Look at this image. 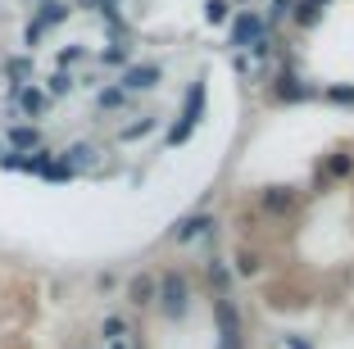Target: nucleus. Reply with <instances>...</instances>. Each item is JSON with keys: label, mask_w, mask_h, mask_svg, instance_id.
<instances>
[{"label": "nucleus", "mask_w": 354, "mask_h": 349, "mask_svg": "<svg viewBox=\"0 0 354 349\" xmlns=\"http://www.w3.org/2000/svg\"><path fill=\"white\" fill-rule=\"evenodd\" d=\"M205 109H209V82H205V77H196V82L187 86V95H182V109H177V118L168 123V132H164V145H168V150L187 145L191 136L200 132V123H205Z\"/></svg>", "instance_id": "nucleus-1"}, {"label": "nucleus", "mask_w": 354, "mask_h": 349, "mask_svg": "<svg viewBox=\"0 0 354 349\" xmlns=\"http://www.w3.org/2000/svg\"><path fill=\"white\" fill-rule=\"evenodd\" d=\"M159 318L164 322H187L191 318V277L187 272H177V267H168V272H159Z\"/></svg>", "instance_id": "nucleus-2"}, {"label": "nucleus", "mask_w": 354, "mask_h": 349, "mask_svg": "<svg viewBox=\"0 0 354 349\" xmlns=\"http://www.w3.org/2000/svg\"><path fill=\"white\" fill-rule=\"evenodd\" d=\"M214 349H245V318H241V304L232 295H214Z\"/></svg>", "instance_id": "nucleus-3"}, {"label": "nucleus", "mask_w": 354, "mask_h": 349, "mask_svg": "<svg viewBox=\"0 0 354 349\" xmlns=\"http://www.w3.org/2000/svg\"><path fill=\"white\" fill-rule=\"evenodd\" d=\"M227 28H232V32H227V46H232V50H250V46H259L263 37L272 32L268 19H263L259 10H236Z\"/></svg>", "instance_id": "nucleus-4"}, {"label": "nucleus", "mask_w": 354, "mask_h": 349, "mask_svg": "<svg viewBox=\"0 0 354 349\" xmlns=\"http://www.w3.org/2000/svg\"><path fill=\"white\" fill-rule=\"evenodd\" d=\"M214 232H218V218L200 209V214H187V218H177V223L168 227V240H173V245H196V240L214 236Z\"/></svg>", "instance_id": "nucleus-5"}, {"label": "nucleus", "mask_w": 354, "mask_h": 349, "mask_svg": "<svg viewBox=\"0 0 354 349\" xmlns=\"http://www.w3.org/2000/svg\"><path fill=\"white\" fill-rule=\"evenodd\" d=\"M318 86H309L295 68H281L277 77H272V100L277 104H304V100H318Z\"/></svg>", "instance_id": "nucleus-6"}, {"label": "nucleus", "mask_w": 354, "mask_h": 349, "mask_svg": "<svg viewBox=\"0 0 354 349\" xmlns=\"http://www.w3.org/2000/svg\"><path fill=\"white\" fill-rule=\"evenodd\" d=\"M118 86H123L127 95L159 91V86H164V68H159V64H127V68L118 73Z\"/></svg>", "instance_id": "nucleus-7"}, {"label": "nucleus", "mask_w": 354, "mask_h": 349, "mask_svg": "<svg viewBox=\"0 0 354 349\" xmlns=\"http://www.w3.org/2000/svg\"><path fill=\"white\" fill-rule=\"evenodd\" d=\"M295 205H300V196H295V186H281V182H272V186H263V191H259V209H263L268 218H286Z\"/></svg>", "instance_id": "nucleus-8"}, {"label": "nucleus", "mask_w": 354, "mask_h": 349, "mask_svg": "<svg viewBox=\"0 0 354 349\" xmlns=\"http://www.w3.org/2000/svg\"><path fill=\"white\" fill-rule=\"evenodd\" d=\"M14 95V104H19V113L23 118H46V109H50V95H46V86H37V82H28V86H19V91H10Z\"/></svg>", "instance_id": "nucleus-9"}, {"label": "nucleus", "mask_w": 354, "mask_h": 349, "mask_svg": "<svg viewBox=\"0 0 354 349\" xmlns=\"http://www.w3.org/2000/svg\"><path fill=\"white\" fill-rule=\"evenodd\" d=\"M159 299V272H136L127 277V304L132 308H155Z\"/></svg>", "instance_id": "nucleus-10"}, {"label": "nucleus", "mask_w": 354, "mask_h": 349, "mask_svg": "<svg viewBox=\"0 0 354 349\" xmlns=\"http://www.w3.org/2000/svg\"><path fill=\"white\" fill-rule=\"evenodd\" d=\"M41 127L37 123H10L5 127V150H19V154H32V150H41Z\"/></svg>", "instance_id": "nucleus-11"}, {"label": "nucleus", "mask_w": 354, "mask_h": 349, "mask_svg": "<svg viewBox=\"0 0 354 349\" xmlns=\"http://www.w3.org/2000/svg\"><path fill=\"white\" fill-rule=\"evenodd\" d=\"M68 14H73L68 0H41V5L32 10V23H37L41 32H50V28H59V23H68Z\"/></svg>", "instance_id": "nucleus-12"}, {"label": "nucleus", "mask_w": 354, "mask_h": 349, "mask_svg": "<svg viewBox=\"0 0 354 349\" xmlns=\"http://www.w3.org/2000/svg\"><path fill=\"white\" fill-rule=\"evenodd\" d=\"M5 77H10V91L28 86L32 77H37V55H14V59H5Z\"/></svg>", "instance_id": "nucleus-13"}, {"label": "nucleus", "mask_w": 354, "mask_h": 349, "mask_svg": "<svg viewBox=\"0 0 354 349\" xmlns=\"http://www.w3.org/2000/svg\"><path fill=\"white\" fill-rule=\"evenodd\" d=\"M232 272L245 277V281L259 277V272H263V254H259V249H250V245H236V249H232Z\"/></svg>", "instance_id": "nucleus-14"}, {"label": "nucleus", "mask_w": 354, "mask_h": 349, "mask_svg": "<svg viewBox=\"0 0 354 349\" xmlns=\"http://www.w3.org/2000/svg\"><path fill=\"white\" fill-rule=\"evenodd\" d=\"M95 154H100V150H95L91 141H73V145H64V150H59V159L73 168V173H86V168L95 164Z\"/></svg>", "instance_id": "nucleus-15"}, {"label": "nucleus", "mask_w": 354, "mask_h": 349, "mask_svg": "<svg viewBox=\"0 0 354 349\" xmlns=\"http://www.w3.org/2000/svg\"><path fill=\"white\" fill-rule=\"evenodd\" d=\"M327 5H332V0H295V14H291V23L295 28H318V23H323V14H327Z\"/></svg>", "instance_id": "nucleus-16"}, {"label": "nucleus", "mask_w": 354, "mask_h": 349, "mask_svg": "<svg viewBox=\"0 0 354 349\" xmlns=\"http://www.w3.org/2000/svg\"><path fill=\"white\" fill-rule=\"evenodd\" d=\"M127 100H132V95H127L118 82H109V86H100V91H95V109H100V113H118Z\"/></svg>", "instance_id": "nucleus-17"}, {"label": "nucleus", "mask_w": 354, "mask_h": 349, "mask_svg": "<svg viewBox=\"0 0 354 349\" xmlns=\"http://www.w3.org/2000/svg\"><path fill=\"white\" fill-rule=\"evenodd\" d=\"M205 272H209V290H214V295H232V277H236V272H232L223 258H209Z\"/></svg>", "instance_id": "nucleus-18"}, {"label": "nucleus", "mask_w": 354, "mask_h": 349, "mask_svg": "<svg viewBox=\"0 0 354 349\" xmlns=\"http://www.w3.org/2000/svg\"><path fill=\"white\" fill-rule=\"evenodd\" d=\"M150 132H159V113H141L136 123L118 127V141H146Z\"/></svg>", "instance_id": "nucleus-19"}, {"label": "nucleus", "mask_w": 354, "mask_h": 349, "mask_svg": "<svg viewBox=\"0 0 354 349\" xmlns=\"http://www.w3.org/2000/svg\"><path fill=\"white\" fill-rule=\"evenodd\" d=\"M95 64H100V68H118V73H123L127 64H132V50H127L123 41H109L100 55H95Z\"/></svg>", "instance_id": "nucleus-20"}, {"label": "nucleus", "mask_w": 354, "mask_h": 349, "mask_svg": "<svg viewBox=\"0 0 354 349\" xmlns=\"http://www.w3.org/2000/svg\"><path fill=\"white\" fill-rule=\"evenodd\" d=\"M73 86H77V77L68 68H55L50 77H46V95L50 100H59V95H73Z\"/></svg>", "instance_id": "nucleus-21"}, {"label": "nucleus", "mask_w": 354, "mask_h": 349, "mask_svg": "<svg viewBox=\"0 0 354 349\" xmlns=\"http://www.w3.org/2000/svg\"><path fill=\"white\" fill-rule=\"evenodd\" d=\"M232 14H236V10H232V0H205V23H209V28H227Z\"/></svg>", "instance_id": "nucleus-22"}, {"label": "nucleus", "mask_w": 354, "mask_h": 349, "mask_svg": "<svg viewBox=\"0 0 354 349\" xmlns=\"http://www.w3.org/2000/svg\"><path fill=\"white\" fill-rule=\"evenodd\" d=\"M323 173H327V177H336V182H345V177L354 173V154H345V150L327 154V164H323Z\"/></svg>", "instance_id": "nucleus-23"}, {"label": "nucleus", "mask_w": 354, "mask_h": 349, "mask_svg": "<svg viewBox=\"0 0 354 349\" xmlns=\"http://www.w3.org/2000/svg\"><path fill=\"white\" fill-rule=\"evenodd\" d=\"M100 336H104V345H109V340H127V318L123 313H109V318L100 322Z\"/></svg>", "instance_id": "nucleus-24"}, {"label": "nucleus", "mask_w": 354, "mask_h": 349, "mask_svg": "<svg viewBox=\"0 0 354 349\" xmlns=\"http://www.w3.org/2000/svg\"><path fill=\"white\" fill-rule=\"evenodd\" d=\"M323 100H327V104H350V109H354V82L323 86Z\"/></svg>", "instance_id": "nucleus-25"}, {"label": "nucleus", "mask_w": 354, "mask_h": 349, "mask_svg": "<svg viewBox=\"0 0 354 349\" xmlns=\"http://www.w3.org/2000/svg\"><path fill=\"white\" fill-rule=\"evenodd\" d=\"M73 168H68V164H64V159H59V154H55V164L50 168H46V177H41V182H50V186H64V182H73Z\"/></svg>", "instance_id": "nucleus-26"}, {"label": "nucleus", "mask_w": 354, "mask_h": 349, "mask_svg": "<svg viewBox=\"0 0 354 349\" xmlns=\"http://www.w3.org/2000/svg\"><path fill=\"white\" fill-rule=\"evenodd\" d=\"M295 14V0H272L268 5V14H263V19H268V28H277V23H286Z\"/></svg>", "instance_id": "nucleus-27"}, {"label": "nucleus", "mask_w": 354, "mask_h": 349, "mask_svg": "<svg viewBox=\"0 0 354 349\" xmlns=\"http://www.w3.org/2000/svg\"><path fill=\"white\" fill-rule=\"evenodd\" d=\"M82 59H86L82 46H64V50L55 55V64H59V68H68V73H73V64H82Z\"/></svg>", "instance_id": "nucleus-28"}, {"label": "nucleus", "mask_w": 354, "mask_h": 349, "mask_svg": "<svg viewBox=\"0 0 354 349\" xmlns=\"http://www.w3.org/2000/svg\"><path fill=\"white\" fill-rule=\"evenodd\" d=\"M77 10H91V14H114L118 0H77Z\"/></svg>", "instance_id": "nucleus-29"}, {"label": "nucleus", "mask_w": 354, "mask_h": 349, "mask_svg": "<svg viewBox=\"0 0 354 349\" xmlns=\"http://www.w3.org/2000/svg\"><path fill=\"white\" fill-rule=\"evenodd\" d=\"M286 349H313V345L304 336H286Z\"/></svg>", "instance_id": "nucleus-30"}, {"label": "nucleus", "mask_w": 354, "mask_h": 349, "mask_svg": "<svg viewBox=\"0 0 354 349\" xmlns=\"http://www.w3.org/2000/svg\"><path fill=\"white\" fill-rule=\"evenodd\" d=\"M0 154H5V136H0Z\"/></svg>", "instance_id": "nucleus-31"}]
</instances>
